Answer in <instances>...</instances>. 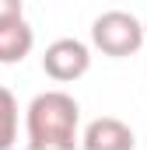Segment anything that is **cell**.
I'll list each match as a JSON object with an SVG mask.
<instances>
[{
    "mask_svg": "<svg viewBox=\"0 0 147 150\" xmlns=\"http://www.w3.org/2000/svg\"><path fill=\"white\" fill-rule=\"evenodd\" d=\"M91 42L112 59H126L144 45V25L126 11H105L91 25Z\"/></svg>",
    "mask_w": 147,
    "mask_h": 150,
    "instance_id": "cell-2",
    "label": "cell"
},
{
    "mask_svg": "<svg viewBox=\"0 0 147 150\" xmlns=\"http://www.w3.org/2000/svg\"><path fill=\"white\" fill-rule=\"evenodd\" d=\"M18 140V101L7 87H0V150L14 147Z\"/></svg>",
    "mask_w": 147,
    "mask_h": 150,
    "instance_id": "cell-6",
    "label": "cell"
},
{
    "mask_svg": "<svg viewBox=\"0 0 147 150\" xmlns=\"http://www.w3.org/2000/svg\"><path fill=\"white\" fill-rule=\"evenodd\" d=\"M88 67H91V52L77 38H56L46 49V56H42V70H46V77H53L56 84H70L77 77H84Z\"/></svg>",
    "mask_w": 147,
    "mask_h": 150,
    "instance_id": "cell-3",
    "label": "cell"
},
{
    "mask_svg": "<svg viewBox=\"0 0 147 150\" xmlns=\"http://www.w3.org/2000/svg\"><path fill=\"white\" fill-rule=\"evenodd\" d=\"M144 35H147V25H144Z\"/></svg>",
    "mask_w": 147,
    "mask_h": 150,
    "instance_id": "cell-8",
    "label": "cell"
},
{
    "mask_svg": "<svg viewBox=\"0 0 147 150\" xmlns=\"http://www.w3.org/2000/svg\"><path fill=\"white\" fill-rule=\"evenodd\" d=\"M77 101L67 91H46L28 105V143L35 150H70L77 140Z\"/></svg>",
    "mask_w": 147,
    "mask_h": 150,
    "instance_id": "cell-1",
    "label": "cell"
},
{
    "mask_svg": "<svg viewBox=\"0 0 147 150\" xmlns=\"http://www.w3.org/2000/svg\"><path fill=\"white\" fill-rule=\"evenodd\" d=\"M32 45H35V32L28 28L25 18L4 25V28H0V63H4V67L21 63V59L32 52Z\"/></svg>",
    "mask_w": 147,
    "mask_h": 150,
    "instance_id": "cell-5",
    "label": "cell"
},
{
    "mask_svg": "<svg viewBox=\"0 0 147 150\" xmlns=\"http://www.w3.org/2000/svg\"><path fill=\"white\" fill-rule=\"evenodd\" d=\"M84 147L88 150H133L137 136L119 119H95L84 133Z\"/></svg>",
    "mask_w": 147,
    "mask_h": 150,
    "instance_id": "cell-4",
    "label": "cell"
},
{
    "mask_svg": "<svg viewBox=\"0 0 147 150\" xmlns=\"http://www.w3.org/2000/svg\"><path fill=\"white\" fill-rule=\"evenodd\" d=\"M21 11H25V0H0V28L11 21H21Z\"/></svg>",
    "mask_w": 147,
    "mask_h": 150,
    "instance_id": "cell-7",
    "label": "cell"
}]
</instances>
